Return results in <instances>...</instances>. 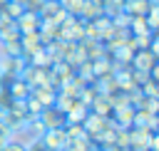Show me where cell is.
<instances>
[{"label": "cell", "instance_id": "obj_1", "mask_svg": "<svg viewBox=\"0 0 159 151\" xmlns=\"http://www.w3.org/2000/svg\"><path fill=\"white\" fill-rule=\"evenodd\" d=\"M25 64H27V62H25L22 57H7V54H0V77H2L5 82L17 79V77L22 74Z\"/></svg>", "mask_w": 159, "mask_h": 151}, {"label": "cell", "instance_id": "obj_2", "mask_svg": "<svg viewBox=\"0 0 159 151\" xmlns=\"http://www.w3.org/2000/svg\"><path fill=\"white\" fill-rule=\"evenodd\" d=\"M37 17H40L42 22H55V25H60V22H65L70 15L60 7V0H45L42 7H40V12H37Z\"/></svg>", "mask_w": 159, "mask_h": 151}, {"label": "cell", "instance_id": "obj_3", "mask_svg": "<svg viewBox=\"0 0 159 151\" xmlns=\"http://www.w3.org/2000/svg\"><path fill=\"white\" fill-rule=\"evenodd\" d=\"M40 144L47 151H62L67 144V134H65V129H45V134L40 136Z\"/></svg>", "mask_w": 159, "mask_h": 151}, {"label": "cell", "instance_id": "obj_4", "mask_svg": "<svg viewBox=\"0 0 159 151\" xmlns=\"http://www.w3.org/2000/svg\"><path fill=\"white\" fill-rule=\"evenodd\" d=\"M40 47H45V45H42V37H40L37 30H35V32H25V35H20V54H22L25 62H27Z\"/></svg>", "mask_w": 159, "mask_h": 151}, {"label": "cell", "instance_id": "obj_5", "mask_svg": "<svg viewBox=\"0 0 159 151\" xmlns=\"http://www.w3.org/2000/svg\"><path fill=\"white\" fill-rule=\"evenodd\" d=\"M157 131H147V129H129V149L132 151H149V139Z\"/></svg>", "mask_w": 159, "mask_h": 151}, {"label": "cell", "instance_id": "obj_6", "mask_svg": "<svg viewBox=\"0 0 159 151\" xmlns=\"http://www.w3.org/2000/svg\"><path fill=\"white\" fill-rule=\"evenodd\" d=\"M40 17H37V12H30V10H22L20 12V17L15 20V27H17V32L20 35H25V32H35L37 27H40Z\"/></svg>", "mask_w": 159, "mask_h": 151}, {"label": "cell", "instance_id": "obj_7", "mask_svg": "<svg viewBox=\"0 0 159 151\" xmlns=\"http://www.w3.org/2000/svg\"><path fill=\"white\" fill-rule=\"evenodd\" d=\"M129 64H132V69H142V72H147V74H149V69H152V67H157V57H154L149 50H137Z\"/></svg>", "mask_w": 159, "mask_h": 151}, {"label": "cell", "instance_id": "obj_8", "mask_svg": "<svg viewBox=\"0 0 159 151\" xmlns=\"http://www.w3.org/2000/svg\"><path fill=\"white\" fill-rule=\"evenodd\" d=\"M77 47L84 52V57L89 59V62H94V59H99V57H104V45L99 42V40H80L77 42Z\"/></svg>", "mask_w": 159, "mask_h": 151}, {"label": "cell", "instance_id": "obj_9", "mask_svg": "<svg viewBox=\"0 0 159 151\" xmlns=\"http://www.w3.org/2000/svg\"><path fill=\"white\" fill-rule=\"evenodd\" d=\"M40 121H42L45 129H62V126H65V114L57 111L55 106H47V109H42Z\"/></svg>", "mask_w": 159, "mask_h": 151}, {"label": "cell", "instance_id": "obj_10", "mask_svg": "<svg viewBox=\"0 0 159 151\" xmlns=\"http://www.w3.org/2000/svg\"><path fill=\"white\" fill-rule=\"evenodd\" d=\"M112 121L117 124V129H132V121H134V106H122V109H114L112 111Z\"/></svg>", "mask_w": 159, "mask_h": 151}, {"label": "cell", "instance_id": "obj_11", "mask_svg": "<svg viewBox=\"0 0 159 151\" xmlns=\"http://www.w3.org/2000/svg\"><path fill=\"white\" fill-rule=\"evenodd\" d=\"M5 89H7V94H10L12 99H27V97H30V84L22 82L20 77H17V79H10V82L5 84Z\"/></svg>", "mask_w": 159, "mask_h": 151}, {"label": "cell", "instance_id": "obj_12", "mask_svg": "<svg viewBox=\"0 0 159 151\" xmlns=\"http://www.w3.org/2000/svg\"><path fill=\"white\" fill-rule=\"evenodd\" d=\"M89 114V106H84L80 99L70 106V111L65 114V124H82V119Z\"/></svg>", "mask_w": 159, "mask_h": 151}, {"label": "cell", "instance_id": "obj_13", "mask_svg": "<svg viewBox=\"0 0 159 151\" xmlns=\"http://www.w3.org/2000/svg\"><path fill=\"white\" fill-rule=\"evenodd\" d=\"M149 0H124V12L129 17H144L149 10Z\"/></svg>", "mask_w": 159, "mask_h": 151}, {"label": "cell", "instance_id": "obj_14", "mask_svg": "<svg viewBox=\"0 0 159 151\" xmlns=\"http://www.w3.org/2000/svg\"><path fill=\"white\" fill-rule=\"evenodd\" d=\"M99 15H104V12H102V2L84 0V2H82V10H80L77 17H82V20H97Z\"/></svg>", "mask_w": 159, "mask_h": 151}, {"label": "cell", "instance_id": "obj_15", "mask_svg": "<svg viewBox=\"0 0 159 151\" xmlns=\"http://www.w3.org/2000/svg\"><path fill=\"white\" fill-rule=\"evenodd\" d=\"M89 111L97 114V116H112V104H109V99H107L104 94H99V97L89 104Z\"/></svg>", "mask_w": 159, "mask_h": 151}, {"label": "cell", "instance_id": "obj_16", "mask_svg": "<svg viewBox=\"0 0 159 151\" xmlns=\"http://www.w3.org/2000/svg\"><path fill=\"white\" fill-rule=\"evenodd\" d=\"M92 72H94V79H99V77H104V74H112V72H114V62L107 59V57H99V59L92 62Z\"/></svg>", "mask_w": 159, "mask_h": 151}, {"label": "cell", "instance_id": "obj_17", "mask_svg": "<svg viewBox=\"0 0 159 151\" xmlns=\"http://www.w3.org/2000/svg\"><path fill=\"white\" fill-rule=\"evenodd\" d=\"M97 97H99V89H97V84H94V82H87V84L80 89V94H77V99H80L84 106H89Z\"/></svg>", "mask_w": 159, "mask_h": 151}, {"label": "cell", "instance_id": "obj_18", "mask_svg": "<svg viewBox=\"0 0 159 151\" xmlns=\"http://www.w3.org/2000/svg\"><path fill=\"white\" fill-rule=\"evenodd\" d=\"M102 12L107 17H114V15L124 12V0H104L102 2Z\"/></svg>", "mask_w": 159, "mask_h": 151}, {"label": "cell", "instance_id": "obj_19", "mask_svg": "<svg viewBox=\"0 0 159 151\" xmlns=\"http://www.w3.org/2000/svg\"><path fill=\"white\" fill-rule=\"evenodd\" d=\"M144 20H147V27H149L152 32H157V27H159V5H157V2H152V5H149V10H147Z\"/></svg>", "mask_w": 159, "mask_h": 151}, {"label": "cell", "instance_id": "obj_20", "mask_svg": "<svg viewBox=\"0 0 159 151\" xmlns=\"http://www.w3.org/2000/svg\"><path fill=\"white\" fill-rule=\"evenodd\" d=\"M89 149H92L89 139H67V144H65L62 151H89Z\"/></svg>", "mask_w": 159, "mask_h": 151}, {"label": "cell", "instance_id": "obj_21", "mask_svg": "<svg viewBox=\"0 0 159 151\" xmlns=\"http://www.w3.org/2000/svg\"><path fill=\"white\" fill-rule=\"evenodd\" d=\"M75 101H77V99H72V97H67V94H60V92H57L55 109H57V111H62V114H67V111H70V106H72Z\"/></svg>", "mask_w": 159, "mask_h": 151}, {"label": "cell", "instance_id": "obj_22", "mask_svg": "<svg viewBox=\"0 0 159 151\" xmlns=\"http://www.w3.org/2000/svg\"><path fill=\"white\" fill-rule=\"evenodd\" d=\"M62 129H65V134H67V139H89V136L84 134V129H82V124H65Z\"/></svg>", "mask_w": 159, "mask_h": 151}, {"label": "cell", "instance_id": "obj_23", "mask_svg": "<svg viewBox=\"0 0 159 151\" xmlns=\"http://www.w3.org/2000/svg\"><path fill=\"white\" fill-rule=\"evenodd\" d=\"M114 146L122 149V151L129 149V129H117L114 131Z\"/></svg>", "mask_w": 159, "mask_h": 151}, {"label": "cell", "instance_id": "obj_24", "mask_svg": "<svg viewBox=\"0 0 159 151\" xmlns=\"http://www.w3.org/2000/svg\"><path fill=\"white\" fill-rule=\"evenodd\" d=\"M82 2L84 0H60V7L67 12V15H80V10H82Z\"/></svg>", "mask_w": 159, "mask_h": 151}, {"label": "cell", "instance_id": "obj_25", "mask_svg": "<svg viewBox=\"0 0 159 151\" xmlns=\"http://www.w3.org/2000/svg\"><path fill=\"white\" fill-rule=\"evenodd\" d=\"M22 10H25V7H22L20 2H12V0H7V5L2 7V15H5V17H10V20H17Z\"/></svg>", "mask_w": 159, "mask_h": 151}, {"label": "cell", "instance_id": "obj_26", "mask_svg": "<svg viewBox=\"0 0 159 151\" xmlns=\"http://www.w3.org/2000/svg\"><path fill=\"white\" fill-rule=\"evenodd\" d=\"M94 22V27H97V32H99V40H102V35L112 27V17H107V15H99L97 20H92Z\"/></svg>", "mask_w": 159, "mask_h": 151}, {"label": "cell", "instance_id": "obj_27", "mask_svg": "<svg viewBox=\"0 0 159 151\" xmlns=\"http://www.w3.org/2000/svg\"><path fill=\"white\" fill-rule=\"evenodd\" d=\"M139 92H142V97H154V99H157V94H159V92H157V82H154L152 77L139 87Z\"/></svg>", "mask_w": 159, "mask_h": 151}, {"label": "cell", "instance_id": "obj_28", "mask_svg": "<svg viewBox=\"0 0 159 151\" xmlns=\"http://www.w3.org/2000/svg\"><path fill=\"white\" fill-rule=\"evenodd\" d=\"M129 20H132V17H129L127 12H119V15H114V17H112V25H114V27H119V30H127V27H129Z\"/></svg>", "mask_w": 159, "mask_h": 151}, {"label": "cell", "instance_id": "obj_29", "mask_svg": "<svg viewBox=\"0 0 159 151\" xmlns=\"http://www.w3.org/2000/svg\"><path fill=\"white\" fill-rule=\"evenodd\" d=\"M12 139H15V131H10L7 126H2V124H0V149H2V146H7Z\"/></svg>", "mask_w": 159, "mask_h": 151}, {"label": "cell", "instance_id": "obj_30", "mask_svg": "<svg viewBox=\"0 0 159 151\" xmlns=\"http://www.w3.org/2000/svg\"><path fill=\"white\" fill-rule=\"evenodd\" d=\"M42 2H45V0H25V2H22V7H25V10H30V12H40Z\"/></svg>", "mask_w": 159, "mask_h": 151}, {"label": "cell", "instance_id": "obj_31", "mask_svg": "<svg viewBox=\"0 0 159 151\" xmlns=\"http://www.w3.org/2000/svg\"><path fill=\"white\" fill-rule=\"evenodd\" d=\"M25 149H27V151H47V149L40 144V139H32V141H27V144H25Z\"/></svg>", "mask_w": 159, "mask_h": 151}, {"label": "cell", "instance_id": "obj_32", "mask_svg": "<svg viewBox=\"0 0 159 151\" xmlns=\"http://www.w3.org/2000/svg\"><path fill=\"white\" fill-rule=\"evenodd\" d=\"M0 151H27V149H25V144H20V141H10V144L2 146Z\"/></svg>", "mask_w": 159, "mask_h": 151}, {"label": "cell", "instance_id": "obj_33", "mask_svg": "<svg viewBox=\"0 0 159 151\" xmlns=\"http://www.w3.org/2000/svg\"><path fill=\"white\" fill-rule=\"evenodd\" d=\"M104 151H122V149H117V146H109V149H104Z\"/></svg>", "mask_w": 159, "mask_h": 151}, {"label": "cell", "instance_id": "obj_34", "mask_svg": "<svg viewBox=\"0 0 159 151\" xmlns=\"http://www.w3.org/2000/svg\"><path fill=\"white\" fill-rule=\"evenodd\" d=\"M7 5V0H0V12H2V7Z\"/></svg>", "mask_w": 159, "mask_h": 151}, {"label": "cell", "instance_id": "obj_35", "mask_svg": "<svg viewBox=\"0 0 159 151\" xmlns=\"http://www.w3.org/2000/svg\"><path fill=\"white\" fill-rule=\"evenodd\" d=\"M89 151H104V149H99V146H94V144H92V149H89Z\"/></svg>", "mask_w": 159, "mask_h": 151}, {"label": "cell", "instance_id": "obj_36", "mask_svg": "<svg viewBox=\"0 0 159 151\" xmlns=\"http://www.w3.org/2000/svg\"><path fill=\"white\" fill-rule=\"evenodd\" d=\"M2 87H5V79H2V77H0V89H2Z\"/></svg>", "mask_w": 159, "mask_h": 151}, {"label": "cell", "instance_id": "obj_37", "mask_svg": "<svg viewBox=\"0 0 159 151\" xmlns=\"http://www.w3.org/2000/svg\"><path fill=\"white\" fill-rule=\"evenodd\" d=\"M12 2H20V5H22V2H25V0H12Z\"/></svg>", "mask_w": 159, "mask_h": 151}, {"label": "cell", "instance_id": "obj_38", "mask_svg": "<svg viewBox=\"0 0 159 151\" xmlns=\"http://www.w3.org/2000/svg\"><path fill=\"white\" fill-rule=\"evenodd\" d=\"M94 2H104V0H94Z\"/></svg>", "mask_w": 159, "mask_h": 151}, {"label": "cell", "instance_id": "obj_39", "mask_svg": "<svg viewBox=\"0 0 159 151\" xmlns=\"http://www.w3.org/2000/svg\"><path fill=\"white\" fill-rule=\"evenodd\" d=\"M149 2H157V0H149Z\"/></svg>", "mask_w": 159, "mask_h": 151}, {"label": "cell", "instance_id": "obj_40", "mask_svg": "<svg viewBox=\"0 0 159 151\" xmlns=\"http://www.w3.org/2000/svg\"><path fill=\"white\" fill-rule=\"evenodd\" d=\"M127 151H132V149H127Z\"/></svg>", "mask_w": 159, "mask_h": 151}]
</instances>
